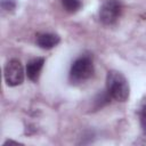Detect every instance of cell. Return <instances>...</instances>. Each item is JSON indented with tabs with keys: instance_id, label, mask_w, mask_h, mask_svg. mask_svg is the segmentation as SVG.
<instances>
[{
	"instance_id": "9c48e42d",
	"label": "cell",
	"mask_w": 146,
	"mask_h": 146,
	"mask_svg": "<svg viewBox=\"0 0 146 146\" xmlns=\"http://www.w3.org/2000/svg\"><path fill=\"white\" fill-rule=\"evenodd\" d=\"M1 7L6 11H11L16 8V0H1Z\"/></svg>"
},
{
	"instance_id": "3957f363",
	"label": "cell",
	"mask_w": 146,
	"mask_h": 146,
	"mask_svg": "<svg viewBox=\"0 0 146 146\" xmlns=\"http://www.w3.org/2000/svg\"><path fill=\"white\" fill-rule=\"evenodd\" d=\"M5 81L10 87H16L23 83L24 81V70L18 59H10L7 62L3 70Z\"/></svg>"
},
{
	"instance_id": "52a82bcc",
	"label": "cell",
	"mask_w": 146,
	"mask_h": 146,
	"mask_svg": "<svg viewBox=\"0 0 146 146\" xmlns=\"http://www.w3.org/2000/svg\"><path fill=\"white\" fill-rule=\"evenodd\" d=\"M62 5L68 13H76L82 6L80 0H62Z\"/></svg>"
},
{
	"instance_id": "7a4b0ae2",
	"label": "cell",
	"mask_w": 146,
	"mask_h": 146,
	"mask_svg": "<svg viewBox=\"0 0 146 146\" xmlns=\"http://www.w3.org/2000/svg\"><path fill=\"white\" fill-rule=\"evenodd\" d=\"M94 73V63L89 56H81L76 58L70 70V81L74 84L88 80Z\"/></svg>"
},
{
	"instance_id": "ba28073f",
	"label": "cell",
	"mask_w": 146,
	"mask_h": 146,
	"mask_svg": "<svg viewBox=\"0 0 146 146\" xmlns=\"http://www.w3.org/2000/svg\"><path fill=\"white\" fill-rule=\"evenodd\" d=\"M139 120H140L141 130H143L144 135H146V102L140 107V111H139Z\"/></svg>"
},
{
	"instance_id": "5b68a950",
	"label": "cell",
	"mask_w": 146,
	"mask_h": 146,
	"mask_svg": "<svg viewBox=\"0 0 146 146\" xmlns=\"http://www.w3.org/2000/svg\"><path fill=\"white\" fill-rule=\"evenodd\" d=\"M43 64H44V58H42V57H35V58H32L31 60L27 62L26 74L31 81H33V82L38 81L40 73H41V70L43 67Z\"/></svg>"
},
{
	"instance_id": "277c9868",
	"label": "cell",
	"mask_w": 146,
	"mask_h": 146,
	"mask_svg": "<svg viewBox=\"0 0 146 146\" xmlns=\"http://www.w3.org/2000/svg\"><path fill=\"white\" fill-rule=\"evenodd\" d=\"M122 3L120 0H106L99 9V19L105 25L115 23L121 14Z\"/></svg>"
},
{
	"instance_id": "8992f818",
	"label": "cell",
	"mask_w": 146,
	"mask_h": 146,
	"mask_svg": "<svg viewBox=\"0 0 146 146\" xmlns=\"http://www.w3.org/2000/svg\"><path fill=\"white\" fill-rule=\"evenodd\" d=\"M36 44L42 48V49H51L54 47H56L59 41L60 38L57 34L54 33H38L36 38H35Z\"/></svg>"
},
{
	"instance_id": "6da1fadb",
	"label": "cell",
	"mask_w": 146,
	"mask_h": 146,
	"mask_svg": "<svg viewBox=\"0 0 146 146\" xmlns=\"http://www.w3.org/2000/svg\"><path fill=\"white\" fill-rule=\"evenodd\" d=\"M106 91L111 99L116 102H125L130 94L129 83L125 76L119 71H110L106 75Z\"/></svg>"
}]
</instances>
